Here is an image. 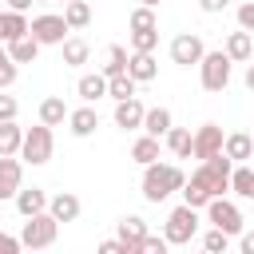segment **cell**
Masks as SVG:
<instances>
[{
	"label": "cell",
	"mask_w": 254,
	"mask_h": 254,
	"mask_svg": "<svg viewBox=\"0 0 254 254\" xmlns=\"http://www.w3.org/2000/svg\"><path fill=\"white\" fill-rule=\"evenodd\" d=\"M230 167H234V163H230L222 151L210 155V159H198V167L190 171V179H187L183 190H179L183 202H190V206L202 210L214 194H226V190H230Z\"/></svg>",
	"instance_id": "1"
},
{
	"label": "cell",
	"mask_w": 254,
	"mask_h": 254,
	"mask_svg": "<svg viewBox=\"0 0 254 254\" xmlns=\"http://www.w3.org/2000/svg\"><path fill=\"white\" fill-rule=\"evenodd\" d=\"M183 183H187V175L175 163H159L155 159V163L143 167V183L139 187H143V198L147 202H167L175 190H183Z\"/></svg>",
	"instance_id": "2"
},
{
	"label": "cell",
	"mask_w": 254,
	"mask_h": 254,
	"mask_svg": "<svg viewBox=\"0 0 254 254\" xmlns=\"http://www.w3.org/2000/svg\"><path fill=\"white\" fill-rule=\"evenodd\" d=\"M194 234H198V206L179 202L163 222V238H167V246H190Z\"/></svg>",
	"instance_id": "3"
},
{
	"label": "cell",
	"mask_w": 254,
	"mask_h": 254,
	"mask_svg": "<svg viewBox=\"0 0 254 254\" xmlns=\"http://www.w3.org/2000/svg\"><path fill=\"white\" fill-rule=\"evenodd\" d=\"M230 67H234V60L218 48V52H202V60H198V79H202V87L206 91H226L230 87Z\"/></svg>",
	"instance_id": "4"
},
{
	"label": "cell",
	"mask_w": 254,
	"mask_h": 254,
	"mask_svg": "<svg viewBox=\"0 0 254 254\" xmlns=\"http://www.w3.org/2000/svg\"><path fill=\"white\" fill-rule=\"evenodd\" d=\"M52 151H56V135H52V127H48V123H36V127H28V131H24L20 159H24L28 167H44V163L52 159Z\"/></svg>",
	"instance_id": "5"
},
{
	"label": "cell",
	"mask_w": 254,
	"mask_h": 254,
	"mask_svg": "<svg viewBox=\"0 0 254 254\" xmlns=\"http://www.w3.org/2000/svg\"><path fill=\"white\" fill-rule=\"evenodd\" d=\"M202 214H206V222H210V226H218V230H226L230 238L246 230V218H242V210H238V202H234V198H226V194H214V198H210V202L202 206Z\"/></svg>",
	"instance_id": "6"
},
{
	"label": "cell",
	"mask_w": 254,
	"mask_h": 254,
	"mask_svg": "<svg viewBox=\"0 0 254 254\" xmlns=\"http://www.w3.org/2000/svg\"><path fill=\"white\" fill-rule=\"evenodd\" d=\"M56 234H60V222H56L48 210H40V214H28V218H24L20 246H28V250H44V246L56 242Z\"/></svg>",
	"instance_id": "7"
},
{
	"label": "cell",
	"mask_w": 254,
	"mask_h": 254,
	"mask_svg": "<svg viewBox=\"0 0 254 254\" xmlns=\"http://www.w3.org/2000/svg\"><path fill=\"white\" fill-rule=\"evenodd\" d=\"M67 32H71V28H67V20H64V16H56V12H40V16H32V20H28V36H32L40 48H52V44L60 48V44L67 40Z\"/></svg>",
	"instance_id": "8"
},
{
	"label": "cell",
	"mask_w": 254,
	"mask_h": 254,
	"mask_svg": "<svg viewBox=\"0 0 254 254\" xmlns=\"http://www.w3.org/2000/svg\"><path fill=\"white\" fill-rule=\"evenodd\" d=\"M202 52H206V44H202L198 32H179V36L171 40V60H175L179 67H198Z\"/></svg>",
	"instance_id": "9"
},
{
	"label": "cell",
	"mask_w": 254,
	"mask_h": 254,
	"mask_svg": "<svg viewBox=\"0 0 254 254\" xmlns=\"http://www.w3.org/2000/svg\"><path fill=\"white\" fill-rule=\"evenodd\" d=\"M20 187H24V159L20 155H0V202L16 198Z\"/></svg>",
	"instance_id": "10"
},
{
	"label": "cell",
	"mask_w": 254,
	"mask_h": 254,
	"mask_svg": "<svg viewBox=\"0 0 254 254\" xmlns=\"http://www.w3.org/2000/svg\"><path fill=\"white\" fill-rule=\"evenodd\" d=\"M222 139H226V135H222L218 123H202V127L190 135V155H194V159H210V155L222 151Z\"/></svg>",
	"instance_id": "11"
},
{
	"label": "cell",
	"mask_w": 254,
	"mask_h": 254,
	"mask_svg": "<svg viewBox=\"0 0 254 254\" xmlns=\"http://www.w3.org/2000/svg\"><path fill=\"white\" fill-rule=\"evenodd\" d=\"M143 103L131 95V99H115V127L119 131H139L143 127Z\"/></svg>",
	"instance_id": "12"
},
{
	"label": "cell",
	"mask_w": 254,
	"mask_h": 254,
	"mask_svg": "<svg viewBox=\"0 0 254 254\" xmlns=\"http://www.w3.org/2000/svg\"><path fill=\"white\" fill-rule=\"evenodd\" d=\"M95 127H99V111H95L91 103H83V107L67 111V131H71L75 139H87V135H95Z\"/></svg>",
	"instance_id": "13"
},
{
	"label": "cell",
	"mask_w": 254,
	"mask_h": 254,
	"mask_svg": "<svg viewBox=\"0 0 254 254\" xmlns=\"http://www.w3.org/2000/svg\"><path fill=\"white\" fill-rule=\"evenodd\" d=\"M79 210H83V202H79L71 190H60V194H52V198H48V214H52L56 222H75V218H79Z\"/></svg>",
	"instance_id": "14"
},
{
	"label": "cell",
	"mask_w": 254,
	"mask_h": 254,
	"mask_svg": "<svg viewBox=\"0 0 254 254\" xmlns=\"http://www.w3.org/2000/svg\"><path fill=\"white\" fill-rule=\"evenodd\" d=\"M222 52H226L234 64H250V60H254V36H250L246 28H238V32H230V36H226Z\"/></svg>",
	"instance_id": "15"
},
{
	"label": "cell",
	"mask_w": 254,
	"mask_h": 254,
	"mask_svg": "<svg viewBox=\"0 0 254 254\" xmlns=\"http://www.w3.org/2000/svg\"><path fill=\"white\" fill-rule=\"evenodd\" d=\"M127 75L135 83H151L159 75V64H155V52H131L127 56Z\"/></svg>",
	"instance_id": "16"
},
{
	"label": "cell",
	"mask_w": 254,
	"mask_h": 254,
	"mask_svg": "<svg viewBox=\"0 0 254 254\" xmlns=\"http://www.w3.org/2000/svg\"><path fill=\"white\" fill-rule=\"evenodd\" d=\"M222 155H226L230 163H246V159H254V135H246V131H230V135L222 139Z\"/></svg>",
	"instance_id": "17"
},
{
	"label": "cell",
	"mask_w": 254,
	"mask_h": 254,
	"mask_svg": "<svg viewBox=\"0 0 254 254\" xmlns=\"http://www.w3.org/2000/svg\"><path fill=\"white\" fill-rule=\"evenodd\" d=\"M143 234H147V222H143L139 214H123V218H119V242H123L127 254H139Z\"/></svg>",
	"instance_id": "18"
},
{
	"label": "cell",
	"mask_w": 254,
	"mask_h": 254,
	"mask_svg": "<svg viewBox=\"0 0 254 254\" xmlns=\"http://www.w3.org/2000/svg\"><path fill=\"white\" fill-rule=\"evenodd\" d=\"M12 202H16V210H20L24 218H28V214H40V210H48V190H44V187H20Z\"/></svg>",
	"instance_id": "19"
},
{
	"label": "cell",
	"mask_w": 254,
	"mask_h": 254,
	"mask_svg": "<svg viewBox=\"0 0 254 254\" xmlns=\"http://www.w3.org/2000/svg\"><path fill=\"white\" fill-rule=\"evenodd\" d=\"M28 36V12H16V8H4L0 12V44H12Z\"/></svg>",
	"instance_id": "20"
},
{
	"label": "cell",
	"mask_w": 254,
	"mask_h": 254,
	"mask_svg": "<svg viewBox=\"0 0 254 254\" xmlns=\"http://www.w3.org/2000/svg\"><path fill=\"white\" fill-rule=\"evenodd\" d=\"M75 91H79V99H83V103H95V99H103V95H107V75H103V71H87V75H79Z\"/></svg>",
	"instance_id": "21"
},
{
	"label": "cell",
	"mask_w": 254,
	"mask_h": 254,
	"mask_svg": "<svg viewBox=\"0 0 254 254\" xmlns=\"http://www.w3.org/2000/svg\"><path fill=\"white\" fill-rule=\"evenodd\" d=\"M230 194L254 198V167H250V163H234V167H230Z\"/></svg>",
	"instance_id": "22"
},
{
	"label": "cell",
	"mask_w": 254,
	"mask_h": 254,
	"mask_svg": "<svg viewBox=\"0 0 254 254\" xmlns=\"http://www.w3.org/2000/svg\"><path fill=\"white\" fill-rule=\"evenodd\" d=\"M60 52H64V64H67V67H79V64L91 60V44H87L83 36H67V40L60 44Z\"/></svg>",
	"instance_id": "23"
},
{
	"label": "cell",
	"mask_w": 254,
	"mask_h": 254,
	"mask_svg": "<svg viewBox=\"0 0 254 254\" xmlns=\"http://www.w3.org/2000/svg\"><path fill=\"white\" fill-rule=\"evenodd\" d=\"M171 123H175V119H171V111H167V107H147V111H143V127H139V131H147V135L163 139V135L171 131Z\"/></svg>",
	"instance_id": "24"
},
{
	"label": "cell",
	"mask_w": 254,
	"mask_h": 254,
	"mask_svg": "<svg viewBox=\"0 0 254 254\" xmlns=\"http://www.w3.org/2000/svg\"><path fill=\"white\" fill-rule=\"evenodd\" d=\"M40 123H48V127H64V123H67V103H64L60 95H48V99L40 103Z\"/></svg>",
	"instance_id": "25"
},
{
	"label": "cell",
	"mask_w": 254,
	"mask_h": 254,
	"mask_svg": "<svg viewBox=\"0 0 254 254\" xmlns=\"http://www.w3.org/2000/svg\"><path fill=\"white\" fill-rule=\"evenodd\" d=\"M64 20H67L71 32H83V28L91 24V4H87V0H67V4H64Z\"/></svg>",
	"instance_id": "26"
},
{
	"label": "cell",
	"mask_w": 254,
	"mask_h": 254,
	"mask_svg": "<svg viewBox=\"0 0 254 254\" xmlns=\"http://www.w3.org/2000/svg\"><path fill=\"white\" fill-rule=\"evenodd\" d=\"M20 143H24V127L16 119H4L0 123V155H20Z\"/></svg>",
	"instance_id": "27"
},
{
	"label": "cell",
	"mask_w": 254,
	"mask_h": 254,
	"mask_svg": "<svg viewBox=\"0 0 254 254\" xmlns=\"http://www.w3.org/2000/svg\"><path fill=\"white\" fill-rule=\"evenodd\" d=\"M163 143H167V151H171L175 159H190V131H187V127H175V123H171V131L163 135Z\"/></svg>",
	"instance_id": "28"
},
{
	"label": "cell",
	"mask_w": 254,
	"mask_h": 254,
	"mask_svg": "<svg viewBox=\"0 0 254 254\" xmlns=\"http://www.w3.org/2000/svg\"><path fill=\"white\" fill-rule=\"evenodd\" d=\"M131 159H135L139 167H147V163H155V159H159V139L143 131V135H139V139L131 143Z\"/></svg>",
	"instance_id": "29"
},
{
	"label": "cell",
	"mask_w": 254,
	"mask_h": 254,
	"mask_svg": "<svg viewBox=\"0 0 254 254\" xmlns=\"http://www.w3.org/2000/svg\"><path fill=\"white\" fill-rule=\"evenodd\" d=\"M127 56H131V52H127L123 44H111V48L103 52V67H99V71H103L107 79L119 75V71H127Z\"/></svg>",
	"instance_id": "30"
},
{
	"label": "cell",
	"mask_w": 254,
	"mask_h": 254,
	"mask_svg": "<svg viewBox=\"0 0 254 254\" xmlns=\"http://www.w3.org/2000/svg\"><path fill=\"white\" fill-rule=\"evenodd\" d=\"M8 56H12L16 64H32V60L40 56V44H36L32 36H20V40H12V44H8Z\"/></svg>",
	"instance_id": "31"
},
{
	"label": "cell",
	"mask_w": 254,
	"mask_h": 254,
	"mask_svg": "<svg viewBox=\"0 0 254 254\" xmlns=\"http://www.w3.org/2000/svg\"><path fill=\"white\" fill-rule=\"evenodd\" d=\"M159 48V28H131V52H155Z\"/></svg>",
	"instance_id": "32"
},
{
	"label": "cell",
	"mask_w": 254,
	"mask_h": 254,
	"mask_svg": "<svg viewBox=\"0 0 254 254\" xmlns=\"http://www.w3.org/2000/svg\"><path fill=\"white\" fill-rule=\"evenodd\" d=\"M135 87H139V83H135L127 71H119V75H111V79H107V95H111V99H131V95H135Z\"/></svg>",
	"instance_id": "33"
},
{
	"label": "cell",
	"mask_w": 254,
	"mask_h": 254,
	"mask_svg": "<svg viewBox=\"0 0 254 254\" xmlns=\"http://www.w3.org/2000/svg\"><path fill=\"white\" fill-rule=\"evenodd\" d=\"M202 250H210V254H226V250H230V234L218 230V226H210V230L202 234Z\"/></svg>",
	"instance_id": "34"
},
{
	"label": "cell",
	"mask_w": 254,
	"mask_h": 254,
	"mask_svg": "<svg viewBox=\"0 0 254 254\" xmlns=\"http://www.w3.org/2000/svg\"><path fill=\"white\" fill-rule=\"evenodd\" d=\"M16 75H20V64L4 52V56H0V91H8V87L16 83Z\"/></svg>",
	"instance_id": "35"
},
{
	"label": "cell",
	"mask_w": 254,
	"mask_h": 254,
	"mask_svg": "<svg viewBox=\"0 0 254 254\" xmlns=\"http://www.w3.org/2000/svg\"><path fill=\"white\" fill-rule=\"evenodd\" d=\"M131 28H159V16H155V8H147V4H139L135 12H131V20H127Z\"/></svg>",
	"instance_id": "36"
},
{
	"label": "cell",
	"mask_w": 254,
	"mask_h": 254,
	"mask_svg": "<svg viewBox=\"0 0 254 254\" xmlns=\"http://www.w3.org/2000/svg\"><path fill=\"white\" fill-rule=\"evenodd\" d=\"M139 254H167V238H163V234H143Z\"/></svg>",
	"instance_id": "37"
},
{
	"label": "cell",
	"mask_w": 254,
	"mask_h": 254,
	"mask_svg": "<svg viewBox=\"0 0 254 254\" xmlns=\"http://www.w3.org/2000/svg\"><path fill=\"white\" fill-rule=\"evenodd\" d=\"M238 28H246V32L254 36V0H246V4H238Z\"/></svg>",
	"instance_id": "38"
},
{
	"label": "cell",
	"mask_w": 254,
	"mask_h": 254,
	"mask_svg": "<svg viewBox=\"0 0 254 254\" xmlns=\"http://www.w3.org/2000/svg\"><path fill=\"white\" fill-rule=\"evenodd\" d=\"M16 111H20V103H16L12 95L0 91V123H4V119H16Z\"/></svg>",
	"instance_id": "39"
},
{
	"label": "cell",
	"mask_w": 254,
	"mask_h": 254,
	"mask_svg": "<svg viewBox=\"0 0 254 254\" xmlns=\"http://www.w3.org/2000/svg\"><path fill=\"white\" fill-rule=\"evenodd\" d=\"M16 250H24V246H20V238H12V234H4V230H0V254H16Z\"/></svg>",
	"instance_id": "40"
},
{
	"label": "cell",
	"mask_w": 254,
	"mask_h": 254,
	"mask_svg": "<svg viewBox=\"0 0 254 254\" xmlns=\"http://www.w3.org/2000/svg\"><path fill=\"white\" fill-rule=\"evenodd\" d=\"M198 8H202L206 16H214V12H226V8H230V0H198Z\"/></svg>",
	"instance_id": "41"
},
{
	"label": "cell",
	"mask_w": 254,
	"mask_h": 254,
	"mask_svg": "<svg viewBox=\"0 0 254 254\" xmlns=\"http://www.w3.org/2000/svg\"><path fill=\"white\" fill-rule=\"evenodd\" d=\"M99 254H127V250H123L119 238H107V242H99Z\"/></svg>",
	"instance_id": "42"
},
{
	"label": "cell",
	"mask_w": 254,
	"mask_h": 254,
	"mask_svg": "<svg viewBox=\"0 0 254 254\" xmlns=\"http://www.w3.org/2000/svg\"><path fill=\"white\" fill-rule=\"evenodd\" d=\"M238 246H242V254H254V230H242L238 234Z\"/></svg>",
	"instance_id": "43"
},
{
	"label": "cell",
	"mask_w": 254,
	"mask_h": 254,
	"mask_svg": "<svg viewBox=\"0 0 254 254\" xmlns=\"http://www.w3.org/2000/svg\"><path fill=\"white\" fill-rule=\"evenodd\" d=\"M36 0H8V8H16V12H28Z\"/></svg>",
	"instance_id": "44"
},
{
	"label": "cell",
	"mask_w": 254,
	"mask_h": 254,
	"mask_svg": "<svg viewBox=\"0 0 254 254\" xmlns=\"http://www.w3.org/2000/svg\"><path fill=\"white\" fill-rule=\"evenodd\" d=\"M242 83H246V87L254 91V64H246V75H242Z\"/></svg>",
	"instance_id": "45"
},
{
	"label": "cell",
	"mask_w": 254,
	"mask_h": 254,
	"mask_svg": "<svg viewBox=\"0 0 254 254\" xmlns=\"http://www.w3.org/2000/svg\"><path fill=\"white\" fill-rule=\"evenodd\" d=\"M139 4H147V8H159V0H139Z\"/></svg>",
	"instance_id": "46"
},
{
	"label": "cell",
	"mask_w": 254,
	"mask_h": 254,
	"mask_svg": "<svg viewBox=\"0 0 254 254\" xmlns=\"http://www.w3.org/2000/svg\"><path fill=\"white\" fill-rule=\"evenodd\" d=\"M36 4H56V0H36Z\"/></svg>",
	"instance_id": "47"
},
{
	"label": "cell",
	"mask_w": 254,
	"mask_h": 254,
	"mask_svg": "<svg viewBox=\"0 0 254 254\" xmlns=\"http://www.w3.org/2000/svg\"><path fill=\"white\" fill-rule=\"evenodd\" d=\"M0 56H4V48H0Z\"/></svg>",
	"instance_id": "48"
},
{
	"label": "cell",
	"mask_w": 254,
	"mask_h": 254,
	"mask_svg": "<svg viewBox=\"0 0 254 254\" xmlns=\"http://www.w3.org/2000/svg\"><path fill=\"white\" fill-rule=\"evenodd\" d=\"M64 4H67V0H64Z\"/></svg>",
	"instance_id": "49"
}]
</instances>
